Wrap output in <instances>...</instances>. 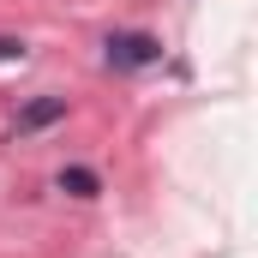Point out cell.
I'll list each match as a JSON object with an SVG mask.
<instances>
[{
    "label": "cell",
    "mask_w": 258,
    "mask_h": 258,
    "mask_svg": "<svg viewBox=\"0 0 258 258\" xmlns=\"http://www.w3.org/2000/svg\"><path fill=\"white\" fill-rule=\"evenodd\" d=\"M102 60L114 66V72H144V66H162V36H150V30H114V36L102 42Z\"/></svg>",
    "instance_id": "obj_1"
},
{
    "label": "cell",
    "mask_w": 258,
    "mask_h": 258,
    "mask_svg": "<svg viewBox=\"0 0 258 258\" xmlns=\"http://www.w3.org/2000/svg\"><path fill=\"white\" fill-rule=\"evenodd\" d=\"M66 120V96H30L24 108H18V138H36V132H48V126H60Z\"/></svg>",
    "instance_id": "obj_2"
},
{
    "label": "cell",
    "mask_w": 258,
    "mask_h": 258,
    "mask_svg": "<svg viewBox=\"0 0 258 258\" xmlns=\"http://www.w3.org/2000/svg\"><path fill=\"white\" fill-rule=\"evenodd\" d=\"M54 192L78 198V204H90V198H102V174H96V168H78V162H72V168H60V174H54Z\"/></svg>",
    "instance_id": "obj_3"
},
{
    "label": "cell",
    "mask_w": 258,
    "mask_h": 258,
    "mask_svg": "<svg viewBox=\"0 0 258 258\" xmlns=\"http://www.w3.org/2000/svg\"><path fill=\"white\" fill-rule=\"evenodd\" d=\"M12 60H24V42L18 36H0V66H12Z\"/></svg>",
    "instance_id": "obj_4"
}]
</instances>
